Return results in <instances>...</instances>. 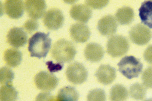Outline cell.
Instances as JSON below:
<instances>
[{"instance_id": "d4e9b609", "label": "cell", "mask_w": 152, "mask_h": 101, "mask_svg": "<svg viewBox=\"0 0 152 101\" xmlns=\"http://www.w3.org/2000/svg\"><path fill=\"white\" fill-rule=\"evenodd\" d=\"M14 78V73L12 70L7 67L1 69V83L3 85L11 84Z\"/></svg>"}, {"instance_id": "7a4b0ae2", "label": "cell", "mask_w": 152, "mask_h": 101, "mask_svg": "<svg viewBox=\"0 0 152 101\" xmlns=\"http://www.w3.org/2000/svg\"><path fill=\"white\" fill-rule=\"evenodd\" d=\"M77 53L73 43L63 38L56 41L51 50L52 57L58 63L62 64L73 60Z\"/></svg>"}, {"instance_id": "3957f363", "label": "cell", "mask_w": 152, "mask_h": 101, "mask_svg": "<svg viewBox=\"0 0 152 101\" xmlns=\"http://www.w3.org/2000/svg\"><path fill=\"white\" fill-rule=\"evenodd\" d=\"M117 65L121 73L129 79L138 77L143 69L140 61L133 56H125Z\"/></svg>"}, {"instance_id": "52a82bcc", "label": "cell", "mask_w": 152, "mask_h": 101, "mask_svg": "<svg viewBox=\"0 0 152 101\" xmlns=\"http://www.w3.org/2000/svg\"><path fill=\"white\" fill-rule=\"evenodd\" d=\"M131 41L139 45L146 44L151 40L152 34L151 30L146 26L138 23L132 27L129 32Z\"/></svg>"}, {"instance_id": "484cf974", "label": "cell", "mask_w": 152, "mask_h": 101, "mask_svg": "<svg viewBox=\"0 0 152 101\" xmlns=\"http://www.w3.org/2000/svg\"><path fill=\"white\" fill-rule=\"evenodd\" d=\"M143 85L148 89H152V66L147 68L142 75Z\"/></svg>"}, {"instance_id": "ffe728a7", "label": "cell", "mask_w": 152, "mask_h": 101, "mask_svg": "<svg viewBox=\"0 0 152 101\" xmlns=\"http://www.w3.org/2000/svg\"><path fill=\"white\" fill-rule=\"evenodd\" d=\"M115 17L117 21L121 25H129L133 21L134 17V13L131 7H123L117 10Z\"/></svg>"}, {"instance_id": "4fadbf2b", "label": "cell", "mask_w": 152, "mask_h": 101, "mask_svg": "<svg viewBox=\"0 0 152 101\" xmlns=\"http://www.w3.org/2000/svg\"><path fill=\"white\" fill-rule=\"evenodd\" d=\"M95 76L101 84L108 85L111 84L115 80L116 70L109 65H101L95 72Z\"/></svg>"}, {"instance_id": "d6986e66", "label": "cell", "mask_w": 152, "mask_h": 101, "mask_svg": "<svg viewBox=\"0 0 152 101\" xmlns=\"http://www.w3.org/2000/svg\"><path fill=\"white\" fill-rule=\"evenodd\" d=\"M80 94L75 87L67 86L59 90L56 101H77Z\"/></svg>"}, {"instance_id": "7c38bea8", "label": "cell", "mask_w": 152, "mask_h": 101, "mask_svg": "<svg viewBox=\"0 0 152 101\" xmlns=\"http://www.w3.org/2000/svg\"><path fill=\"white\" fill-rule=\"evenodd\" d=\"M117 21L114 16L107 15L98 21L97 28L101 35L109 36L116 32L117 28Z\"/></svg>"}, {"instance_id": "f546056e", "label": "cell", "mask_w": 152, "mask_h": 101, "mask_svg": "<svg viewBox=\"0 0 152 101\" xmlns=\"http://www.w3.org/2000/svg\"><path fill=\"white\" fill-rule=\"evenodd\" d=\"M46 65H47L48 68L50 72H57L61 71L63 68V64L58 63H54L52 61H49L46 62Z\"/></svg>"}, {"instance_id": "8fae6325", "label": "cell", "mask_w": 152, "mask_h": 101, "mask_svg": "<svg viewBox=\"0 0 152 101\" xmlns=\"http://www.w3.org/2000/svg\"><path fill=\"white\" fill-rule=\"evenodd\" d=\"M7 42L15 48L23 47L26 44L28 36L23 28L13 27L9 31L7 35Z\"/></svg>"}, {"instance_id": "4dcf8cb0", "label": "cell", "mask_w": 152, "mask_h": 101, "mask_svg": "<svg viewBox=\"0 0 152 101\" xmlns=\"http://www.w3.org/2000/svg\"><path fill=\"white\" fill-rule=\"evenodd\" d=\"M144 58L147 63L152 64V45L147 48L144 53Z\"/></svg>"}, {"instance_id": "9a60e30c", "label": "cell", "mask_w": 152, "mask_h": 101, "mask_svg": "<svg viewBox=\"0 0 152 101\" xmlns=\"http://www.w3.org/2000/svg\"><path fill=\"white\" fill-rule=\"evenodd\" d=\"M4 8L9 17L17 19L23 15L24 5L23 1L21 0H7L4 2Z\"/></svg>"}, {"instance_id": "6da1fadb", "label": "cell", "mask_w": 152, "mask_h": 101, "mask_svg": "<svg viewBox=\"0 0 152 101\" xmlns=\"http://www.w3.org/2000/svg\"><path fill=\"white\" fill-rule=\"evenodd\" d=\"M50 33L37 32L29 39L28 50L31 57L45 58L51 47Z\"/></svg>"}, {"instance_id": "44dd1931", "label": "cell", "mask_w": 152, "mask_h": 101, "mask_svg": "<svg viewBox=\"0 0 152 101\" xmlns=\"http://www.w3.org/2000/svg\"><path fill=\"white\" fill-rule=\"evenodd\" d=\"M127 89L123 85L117 84L111 88L110 93L111 101H126L129 96Z\"/></svg>"}, {"instance_id": "8992f818", "label": "cell", "mask_w": 152, "mask_h": 101, "mask_svg": "<svg viewBox=\"0 0 152 101\" xmlns=\"http://www.w3.org/2000/svg\"><path fill=\"white\" fill-rule=\"evenodd\" d=\"M34 81L38 89L47 91L54 90L59 83L58 78L56 76L45 71H41L37 74Z\"/></svg>"}, {"instance_id": "5bb4252c", "label": "cell", "mask_w": 152, "mask_h": 101, "mask_svg": "<svg viewBox=\"0 0 152 101\" xmlns=\"http://www.w3.org/2000/svg\"><path fill=\"white\" fill-rule=\"evenodd\" d=\"M70 15L74 20L86 23L91 17L92 10L87 5L79 4L72 6L70 10Z\"/></svg>"}, {"instance_id": "603a6c76", "label": "cell", "mask_w": 152, "mask_h": 101, "mask_svg": "<svg viewBox=\"0 0 152 101\" xmlns=\"http://www.w3.org/2000/svg\"><path fill=\"white\" fill-rule=\"evenodd\" d=\"M146 93V88L143 85L139 83L132 84L129 89V96L136 100H142L145 98Z\"/></svg>"}, {"instance_id": "cb8c5ba5", "label": "cell", "mask_w": 152, "mask_h": 101, "mask_svg": "<svg viewBox=\"0 0 152 101\" xmlns=\"http://www.w3.org/2000/svg\"><path fill=\"white\" fill-rule=\"evenodd\" d=\"M87 101H106L105 91L101 89L91 90L87 95Z\"/></svg>"}, {"instance_id": "83f0119b", "label": "cell", "mask_w": 152, "mask_h": 101, "mask_svg": "<svg viewBox=\"0 0 152 101\" xmlns=\"http://www.w3.org/2000/svg\"><path fill=\"white\" fill-rule=\"evenodd\" d=\"M108 1H86V5L88 7L94 9H100L103 8L108 4Z\"/></svg>"}, {"instance_id": "2e32d148", "label": "cell", "mask_w": 152, "mask_h": 101, "mask_svg": "<svg viewBox=\"0 0 152 101\" xmlns=\"http://www.w3.org/2000/svg\"><path fill=\"white\" fill-rule=\"evenodd\" d=\"M84 56L89 61L96 62L99 61L104 56L103 48L100 45L96 43H89L84 50Z\"/></svg>"}, {"instance_id": "4316f807", "label": "cell", "mask_w": 152, "mask_h": 101, "mask_svg": "<svg viewBox=\"0 0 152 101\" xmlns=\"http://www.w3.org/2000/svg\"><path fill=\"white\" fill-rule=\"evenodd\" d=\"M39 24L37 20L34 19H29L25 22L23 25V28L27 32L32 33L38 29Z\"/></svg>"}, {"instance_id": "ba28073f", "label": "cell", "mask_w": 152, "mask_h": 101, "mask_svg": "<svg viewBox=\"0 0 152 101\" xmlns=\"http://www.w3.org/2000/svg\"><path fill=\"white\" fill-rule=\"evenodd\" d=\"M65 17L62 12L59 9H50L45 14L43 22L48 29L56 30L61 27Z\"/></svg>"}, {"instance_id": "7402d4cb", "label": "cell", "mask_w": 152, "mask_h": 101, "mask_svg": "<svg viewBox=\"0 0 152 101\" xmlns=\"http://www.w3.org/2000/svg\"><path fill=\"white\" fill-rule=\"evenodd\" d=\"M18 92L12 84L3 85L1 88V101H16Z\"/></svg>"}, {"instance_id": "ac0fdd59", "label": "cell", "mask_w": 152, "mask_h": 101, "mask_svg": "<svg viewBox=\"0 0 152 101\" xmlns=\"http://www.w3.org/2000/svg\"><path fill=\"white\" fill-rule=\"evenodd\" d=\"M21 52L17 49L11 48L5 50L4 53V59L6 63L11 67L18 66L22 60Z\"/></svg>"}, {"instance_id": "9c48e42d", "label": "cell", "mask_w": 152, "mask_h": 101, "mask_svg": "<svg viewBox=\"0 0 152 101\" xmlns=\"http://www.w3.org/2000/svg\"><path fill=\"white\" fill-rule=\"evenodd\" d=\"M25 4L28 15L35 20L42 17L47 7L45 1L44 0H26Z\"/></svg>"}, {"instance_id": "5b68a950", "label": "cell", "mask_w": 152, "mask_h": 101, "mask_svg": "<svg viewBox=\"0 0 152 101\" xmlns=\"http://www.w3.org/2000/svg\"><path fill=\"white\" fill-rule=\"evenodd\" d=\"M68 80L73 84H83L87 80L88 72L86 67L83 64L75 62L70 64L66 70Z\"/></svg>"}, {"instance_id": "30bf717a", "label": "cell", "mask_w": 152, "mask_h": 101, "mask_svg": "<svg viewBox=\"0 0 152 101\" xmlns=\"http://www.w3.org/2000/svg\"><path fill=\"white\" fill-rule=\"evenodd\" d=\"M69 32L71 38L77 43L86 42L89 40L91 35L88 27L82 23L73 24L70 28Z\"/></svg>"}, {"instance_id": "277c9868", "label": "cell", "mask_w": 152, "mask_h": 101, "mask_svg": "<svg viewBox=\"0 0 152 101\" xmlns=\"http://www.w3.org/2000/svg\"><path fill=\"white\" fill-rule=\"evenodd\" d=\"M129 47V43L127 39L121 35L111 37L107 45V53L114 58L120 57L126 54Z\"/></svg>"}, {"instance_id": "f1b7e54d", "label": "cell", "mask_w": 152, "mask_h": 101, "mask_svg": "<svg viewBox=\"0 0 152 101\" xmlns=\"http://www.w3.org/2000/svg\"><path fill=\"white\" fill-rule=\"evenodd\" d=\"M35 101H56V100L51 93L45 92L39 94Z\"/></svg>"}, {"instance_id": "1f68e13d", "label": "cell", "mask_w": 152, "mask_h": 101, "mask_svg": "<svg viewBox=\"0 0 152 101\" xmlns=\"http://www.w3.org/2000/svg\"><path fill=\"white\" fill-rule=\"evenodd\" d=\"M144 101H152V98H150V99H146Z\"/></svg>"}, {"instance_id": "e0dca14e", "label": "cell", "mask_w": 152, "mask_h": 101, "mask_svg": "<svg viewBox=\"0 0 152 101\" xmlns=\"http://www.w3.org/2000/svg\"><path fill=\"white\" fill-rule=\"evenodd\" d=\"M139 15L144 25L152 29V1L142 3L139 9Z\"/></svg>"}]
</instances>
